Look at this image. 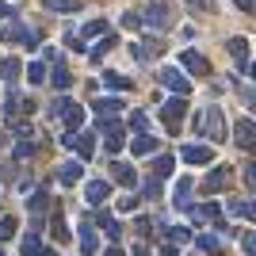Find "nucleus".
Listing matches in <instances>:
<instances>
[{"label": "nucleus", "instance_id": "f257e3e1", "mask_svg": "<svg viewBox=\"0 0 256 256\" xmlns=\"http://www.w3.org/2000/svg\"><path fill=\"white\" fill-rule=\"evenodd\" d=\"M54 118H62V122H65V130L73 134V130L80 126V122H84V107H80V104H73L69 96H58V100H54Z\"/></svg>", "mask_w": 256, "mask_h": 256}, {"label": "nucleus", "instance_id": "f03ea898", "mask_svg": "<svg viewBox=\"0 0 256 256\" xmlns=\"http://www.w3.org/2000/svg\"><path fill=\"white\" fill-rule=\"evenodd\" d=\"M142 23L153 27V31H164V27L172 23V4H168V0H150V8H146Z\"/></svg>", "mask_w": 256, "mask_h": 256}, {"label": "nucleus", "instance_id": "7ed1b4c3", "mask_svg": "<svg viewBox=\"0 0 256 256\" xmlns=\"http://www.w3.org/2000/svg\"><path fill=\"white\" fill-rule=\"evenodd\" d=\"M157 80H160L164 88H168L172 96H180V100L188 96V92H192V80H188V73L172 69V65H164V69H160V73H157Z\"/></svg>", "mask_w": 256, "mask_h": 256}, {"label": "nucleus", "instance_id": "20e7f679", "mask_svg": "<svg viewBox=\"0 0 256 256\" xmlns=\"http://www.w3.org/2000/svg\"><path fill=\"white\" fill-rule=\"evenodd\" d=\"M195 126L203 130V134H206L210 142H222V138H226V122H222V111H218V107H206V111H203V118H199Z\"/></svg>", "mask_w": 256, "mask_h": 256}, {"label": "nucleus", "instance_id": "39448f33", "mask_svg": "<svg viewBox=\"0 0 256 256\" xmlns=\"http://www.w3.org/2000/svg\"><path fill=\"white\" fill-rule=\"evenodd\" d=\"M184 115H188V104H184L180 96H176V100H168V104L160 107V118H164V126H168L172 134H180V126H184Z\"/></svg>", "mask_w": 256, "mask_h": 256}, {"label": "nucleus", "instance_id": "423d86ee", "mask_svg": "<svg viewBox=\"0 0 256 256\" xmlns=\"http://www.w3.org/2000/svg\"><path fill=\"white\" fill-rule=\"evenodd\" d=\"M234 142H237V150L256 153V122H252V118H237V126H234Z\"/></svg>", "mask_w": 256, "mask_h": 256}, {"label": "nucleus", "instance_id": "0eeeda50", "mask_svg": "<svg viewBox=\"0 0 256 256\" xmlns=\"http://www.w3.org/2000/svg\"><path fill=\"white\" fill-rule=\"evenodd\" d=\"M180 65H184L192 76H206V73H210V62H206L199 50H184V54H180Z\"/></svg>", "mask_w": 256, "mask_h": 256}, {"label": "nucleus", "instance_id": "6e6552de", "mask_svg": "<svg viewBox=\"0 0 256 256\" xmlns=\"http://www.w3.org/2000/svg\"><path fill=\"white\" fill-rule=\"evenodd\" d=\"M0 38H4V42H23L27 50H34V46H38V34L27 31V27H4V31H0Z\"/></svg>", "mask_w": 256, "mask_h": 256}, {"label": "nucleus", "instance_id": "1a4fd4ad", "mask_svg": "<svg viewBox=\"0 0 256 256\" xmlns=\"http://www.w3.org/2000/svg\"><path fill=\"white\" fill-rule=\"evenodd\" d=\"M62 142H65V146H73L80 157H92V153H96V134H65Z\"/></svg>", "mask_w": 256, "mask_h": 256}, {"label": "nucleus", "instance_id": "9d476101", "mask_svg": "<svg viewBox=\"0 0 256 256\" xmlns=\"http://www.w3.org/2000/svg\"><path fill=\"white\" fill-rule=\"evenodd\" d=\"M184 160H188V164H210L214 150L210 146H184Z\"/></svg>", "mask_w": 256, "mask_h": 256}, {"label": "nucleus", "instance_id": "9b49d317", "mask_svg": "<svg viewBox=\"0 0 256 256\" xmlns=\"http://www.w3.org/2000/svg\"><path fill=\"white\" fill-rule=\"evenodd\" d=\"M160 150V142L153 138V134H138V138H134V146H130V153H134V157H150V153H157Z\"/></svg>", "mask_w": 256, "mask_h": 256}, {"label": "nucleus", "instance_id": "f8f14e48", "mask_svg": "<svg viewBox=\"0 0 256 256\" xmlns=\"http://www.w3.org/2000/svg\"><path fill=\"white\" fill-rule=\"evenodd\" d=\"M226 50L234 54V62H237V69H241V73H245V69H248V42H245V38H230V42H226Z\"/></svg>", "mask_w": 256, "mask_h": 256}, {"label": "nucleus", "instance_id": "ddd939ff", "mask_svg": "<svg viewBox=\"0 0 256 256\" xmlns=\"http://www.w3.org/2000/svg\"><path fill=\"white\" fill-rule=\"evenodd\" d=\"M92 111H96V115H104V118H115L118 111H122V100H118V96H107V100H92Z\"/></svg>", "mask_w": 256, "mask_h": 256}, {"label": "nucleus", "instance_id": "4468645a", "mask_svg": "<svg viewBox=\"0 0 256 256\" xmlns=\"http://www.w3.org/2000/svg\"><path fill=\"white\" fill-rule=\"evenodd\" d=\"M160 50H164L160 38H146V42H134V46H130V54H134L138 62H150V54H160Z\"/></svg>", "mask_w": 256, "mask_h": 256}, {"label": "nucleus", "instance_id": "2eb2a0df", "mask_svg": "<svg viewBox=\"0 0 256 256\" xmlns=\"http://www.w3.org/2000/svg\"><path fill=\"white\" fill-rule=\"evenodd\" d=\"M222 188H230V168H214L203 180V192L210 195V192H222Z\"/></svg>", "mask_w": 256, "mask_h": 256}, {"label": "nucleus", "instance_id": "dca6fc26", "mask_svg": "<svg viewBox=\"0 0 256 256\" xmlns=\"http://www.w3.org/2000/svg\"><path fill=\"white\" fill-rule=\"evenodd\" d=\"M80 252L84 256H96L100 252V237H96V230H92V226H80Z\"/></svg>", "mask_w": 256, "mask_h": 256}, {"label": "nucleus", "instance_id": "f3484780", "mask_svg": "<svg viewBox=\"0 0 256 256\" xmlns=\"http://www.w3.org/2000/svg\"><path fill=\"white\" fill-rule=\"evenodd\" d=\"M192 188H195V184L188 180V176H184V180L176 184V192H172V203L180 206V210H188V206H192Z\"/></svg>", "mask_w": 256, "mask_h": 256}, {"label": "nucleus", "instance_id": "a211bd4d", "mask_svg": "<svg viewBox=\"0 0 256 256\" xmlns=\"http://www.w3.org/2000/svg\"><path fill=\"white\" fill-rule=\"evenodd\" d=\"M172 168H176V157H172V153H160V157H153V164H150L153 180H160V176H168Z\"/></svg>", "mask_w": 256, "mask_h": 256}, {"label": "nucleus", "instance_id": "6ab92c4d", "mask_svg": "<svg viewBox=\"0 0 256 256\" xmlns=\"http://www.w3.org/2000/svg\"><path fill=\"white\" fill-rule=\"evenodd\" d=\"M107 195H111V184H107V180H92V184H88V203H92V206H100Z\"/></svg>", "mask_w": 256, "mask_h": 256}, {"label": "nucleus", "instance_id": "aec40b11", "mask_svg": "<svg viewBox=\"0 0 256 256\" xmlns=\"http://www.w3.org/2000/svg\"><path fill=\"white\" fill-rule=\"evenodd\" d=\"M58 176H62V184H76L84 176V168H80V160H65L62 168H58Z\"/></svg>", "mask_w": 256, "mask_h": 256}, {"label": "nucleus", "instance_id": "412c9836", "mask_svg": "<svg viewBox=\"0 0 256 256\" xmlns=\"http://www.w3.org/2000/svg\"><path fill=\"white\" fill-rule=\"evenodd\" d=\"M96 222L104 226L107 234H111V241H118V234H122V226H118V222H115V218H111L107 210H96Z\"/></svg>", "mask_w": 256, "mask_h": 256}, {"label": "nucleus", "instance_id": "4be33fe9", "mask_svg": "<svg viewBox=\"0 0 256 256\" xmlns=\"http://www.w3.org/2000/svg\"><path fill=\"white\" fill-rule=\"evenodd\" d=\"M230 210H234V214H245L248 222H256V199H234Z\"/></svg>", "mask_w": 256, "mask_h": 256}, {"label": "nucleus", "instance_id": "5701e85b", "mask_svg": "<svg viewBox=\"0 0 256 256\" xmlns=\"http://www.w3.org/2000/svg\"><path fill=\"white\" fill-rule=\"evenodd\" d=\"M115 180L122 184V188H134V168H130L126 160H115Z\"/></svg>", "mask_w": 256, "mask_h": 256}, {"label": "nucleus", "instance_id": "b1692460", "mask_svg": "<svg viewBox=\"0 0 256 256\" xmlns=\"http://www.w3.org/2000/svg\"><path fill=\"white\" fill-rule=\"evenodd\" d=\"M104 84H107V88H115V92H122V88H130V76L115 73V69H107V73H104Z\"/></svg>", "mask_w": 256, "mask_h": 256}, {"label": "nucleus", "instance_id": "393cba45", "mask_svg": "<svg viewBox=\"0 0 256 256\" xmlns=\"http://www.w3.org/2000/svg\"><path fill=\"white\" fill-rule=\"evenodd\" d=\"M46 206H50V192L42 188V192H34V195H31V203H27V210H31V214H42Z\"/></svg>", "mask_w": 256, "mask_h": 256}, {"label": "nucleus", "instance_id": "a878e982", "mask_svg": "<svg viewBox=\"0 0 256 256\" xmlns=\"http://www.w3.org/2000/svg\"><path fill=\"white\" fill-rule=\"evenodd\" d=\"M46 8H50V12H65V16H73V12H80V0H46Z\"/></svg>", "mask_w": 256, "mask_h": 256}, {"label": "nucleus", "instance_id": "bb28decb", "mask_svg": "<svg viewBox=\"0 0 256 256\" xmlns=\"http://www.w3.org/2000/svg\"><path fill=\"white\" fill-rule=\"evenodd\" d=\"M0 76H4V80H8V88H12V84H16V76H20V62H16V58L0 62Z\"/></svg>", "mask_w": 256, "mask_h": 256}, {"label": "nucleus", "instance_id": "cd10ccee", "mask_svg": "<svg viewBox=\"0 0 256 256\" xmlns=\"http://www.w3.org/2000/svg\"><path fill=\"white\" fill-rule=\"evenodd\" d=\"M31 153H34V142H31V134H27V138H20V142H16V150H12V157H16V160H27Z\"/></svg>", "mask_w": 256, "mask_h": 256}, {"label": "nucleus", "instance_id": "c85d7f7f", "mask_svg": "<svg viewBox=\"0 0 256 256\" xmlns=\"http://www.w3.org/2000/svg\"><path fill=\"white\" fill-rule=\"evenodd\" d=\"M50 80H54V88H69V69L58 62V65H54V73H50Z\"/></svg>", "mask_w": 256, "mask_h": 256}, {"label": "nucleus", "instance_id": "c756f323", "mask_svg": "<svg viewBox=\"0 0 256 256\" xmlns=\"http://www.w3.org/2000/svg\"><path fill=\"white\" fill-rule=\"evenodd\" d=\"M111 46H115V38H111V34H107L104 42H96V46H92V50H88V62H100V58H104V54L111 50Z\"/></svg>", "mask_w": 256, "mask_h": 256}, {"label": "nucleus", "instance_id": "7c9ffc66", "mask_svg": "<svg viewBox=\"0 0 256 256\" xmlns=\"http://www.w3.org/2000/svg\"><path fill=\"white\" fill-rule=\"evenodd\" d=\"M23 256H54V252H50V248H42L34 237H27V241H23Z\"/></svg>", "mask_w": 256, "mask_h": 256}, {"label": "nucleus", "instance_id": "2f4dec72", "mask_svg": "<svg viewBox=\"0 0 256 256\" xmlns=\"http://www.w3.org/2000/svg\"><path fill=\"white\" fill-rule=\"evenodd\" d=\"M168 241H172V245H184V241H192V230H188V226H172Z\"/></svg>", "mask_w": 256, "mask_h": 256}, {"label": "nucleus", "instance_id": "473e14b6", "mask_svg": "<svg viewBox=\"0 0 256 256\" xmlns=\"http://www.w3.org/2000/svg\"><path fill=\"white\" fill-rule=\"evenodd\" d=\"M100 34H107V20H92V23H88V27H84V42H88V38H100Z\"/></svg>", "mask_w": 256, "mask_h": 256}, {"label": "nucleus", "instance_id": "72a5a7b5", "mask_svg": "<svg viewBox=\"0 0 256 256\" xmlns=\"http://www.w3.org/2000/svg\"><path fill=\"white\" fill-rule=\"evenodd\" d=\"M27 76H31V84H42V80H46V65L31 62V65H27Z\"/></svg>", "mask_w": 256, "mask_h": 256}, {"label": "nucleus", "instance_id": "f704fd0d", "mask_svg": "<svg viewBox=\"0 0 256 256\" xmlns=\"http://www.w3.org/2000/svg\"><path fill=\"white\" fill-rule=\"evenodd\" d=\"M130 126L138 130V134H146V126H150V115H146V111H134V115H130Z\"/></svg>", "mask_w": 256, "mask_h": 256}, {"label": "nucleus", "instance_id": "c9c22d12", "mask_svg": "<svg viewBox=\"0 0 256 256\" xmlns=\"http://www.w3.org/2000/svg\"><path fill=\"white\" fill-rule=\"evenodd\" d=\"M199 248H203V252H218V237L214 234H199Z\"/></svg>", "mask_w": 256, "mask_h": 256}, {"label": "nucleus", "instance_id": "e433bc0d", "mask_svg": "<svg viewBox=\"0 0 256 256\" xmlns=\"http://www.w3.org/2000/svg\"><path fill=\"white\" fill-rule=\"evenodd\" d=\"M16 234V218H0V241H8Z\"/></svg>", "mask_w": 256, "mask_h": 256}, {"label": "nucleus", "instance_id": "4c0bfd02", "mask_svg": "<svg viewBox=\"0 0 256 256\" xmlns=\"http://www.w3.org/2000/svg\"><path fill=\"white\" fill-rule=\"evenodd\" d=\"M195 12H214V0H188Z\"/></svg>", "mask_w": 256, "mask_h": 256}, {"label": "nucleus", "instance_id": "58836bf2", "mask_svg": "<svg viewBox=\"0 0 256 256\" xmlns=\"http://www.w3.org/2000/svg\"><path fill=\"white\" fill-rule=\"evenodd\" d=\"M142 195H146V199H157V195H160V184H157V180H150V184H146V192H142Z\"/></svg>", "mask_w": 256, "mask_h": 256}, {"label": "nucleus", "instance_id": "ea45409f", "mask_svg": "<svg viewBox=\"0 0 256 256\" xmlns=\"http://www.w3.org/2000/svg\"><path fill=\"white\" fill-rule=\"evenodd\" d=\"M241 245H245V252H248V256H256V234L241 237Z\"/></svg>", "mask_w": 256, "mask_h": 256}, {"label": "nucleus", "instance_id": "a19ab883", "mask_svg": "<svg viewBox=\"0 0 256 256\" xmlns=\"http://www.w3.org/2000/svg\"><path fill=\"white\" fill-rule=\"evenodd\" d=\"M138 23H142L138 12H126V16H122V27H138Z\"/></svg>", "mask_w": 256, "mask_h": 256}, {"label": "nucleus", "instance_id": "79ce46f5", "mask_svg": "<svg viewBox=\"0 0 256 256\" xmlns=\"http://www.w3.org/2000/svg\"><path fill=\"white\" fill-rule=\"evenodd\" d=\"M245 180H248V188H252V192H256V160H252V164H248V168H245Z\"/></svg>", "mask_w": 256, "mask_h": 256}, {"label": "nucleus", "instance_id": "37998d69", "mask_svg": "<svg viewBox=\"0 0 256 256\" xmlns=\"http://www.w3.org/2000/svg\"><path fill=\"white\" fill-rule=\"evenodd\" d=\"M12 16H16V8H12L8 0H0V20H12Z\"/></svg>", "mask_w": 256, "mask_h": 256}, {"label": "nucleus", "instance_id": "c03bdc74", "mask_svg": "<svg viewBox=\"0 0 256 256\" xmlns=\"http://www.w3.org/2000/svg\"><path fill=\"white\" fill-rule=\"evenodd\" d=\"M234 4H237V8H241V12H252V8H256L252 0H234Z\"/></svg>", "mask_w": 256, "mask_h": 256}, {"label": "nucleus", "instance_id": "a18cd8bd", "mask_svg": "<svg viewBox=\"0 0 256 256\" xmlns=\"http://www.w3.org/2000/svg\"><path fill=\"white\" fill-rule=\"evenodd\" d=\"M104 256H122V248H118V245H111V248H107Z\"/></svg>", "mask_w": 256, "mask_h": 256}, {"label": "nucleus", "instance_id": "49530a36", "mask_svg": "<svg viewBox=\"0 0 256 256\" xmlns=\"http://www.w3.org/2000/svg\"><path fill=\"white\" fill-rule=\"evenodd\" d=\"M245 73H248V76H252V80H256V65H248V69H245Z\"/></svg>", "mask_w": 256, "mask_h": 256}, {"label": "nucleus", "instance_id": "de8ad7c7", "mask_svg": "<svg viewBox=\"0 0 256 256\" xmlns=\"http://www.w3.org/2000/svg\"><path fill=\"white\" fill-rule=\"evenodd\" d=\"M0 256H4V248H0Z\"/></svg>", "mask_w": 256, "mask_h": 256}]
</instances>
